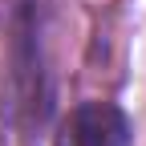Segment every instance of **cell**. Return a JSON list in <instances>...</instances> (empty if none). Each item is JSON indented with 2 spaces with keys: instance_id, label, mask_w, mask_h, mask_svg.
Masks as SVG:
<instances>
[{
  "instance_id": "1",
  "label": "cell",
  "mask_w": 146,
  "mask_h": 146,
  "mask_svg": "<svg viewBox=\"0 0 146 146\" xmlns=\"http://www.w3.org/2000/svg\"><path fill=\"white\" fill-rule=\"evenodd\" d=\"M53 146H134V134H130V122L118 106L85 102L77 110H69Z\"/></svg>"
}]
</instances>
